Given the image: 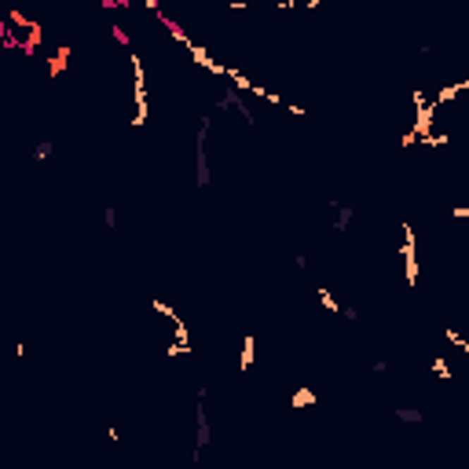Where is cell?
Masks as SVG:
<instances>
[{"instance_id":"277c9868","label":"cell","mask_w":469,"mask_h":469,"mask_svg":"<svg viewBox=\"0 0 469 469\" xmlns=\"http://www.w3.org/2000/svg\"><path fill=\"white\" fill-rule=\"evenodd\" d=\"M51 154H55V143L51 140H41V143L33 147V162H48Z\"/></svg>"},{"instance_id":"3957f363","label":"cell","mask_w":469,"mask_h":469,"mask_svg":"<svg viewBox=\"0 0 469 469\" xmlns=\"http://www.w3.org/2000/svg\"><path fill=\"white\" fill-rule=\"evenodd\" d=\"M315 403H319V396H315L308 385H305V389H297L293 396H290V407H293V410H308V407H315Z\"/></svg>"},{"instance_id":"8992f818","label":"cell","mask_w":469,"mask_h":469,"mask_svg":"<svg viewBox=\"0 0 469 469\" xmlns=\"http://www.w3.org/2000/svg\"><path fill=\"white\" fill-rule=\"evenodd\" d=\"M103 228L118 231V205H106V209H103Z\"/></svg>"},{"instance_id":"6da1fadb","label":"cell","mask_w":469,"mask_h":469,"mask_svg":"<svg viewBox=\"0 0 469 469\" xmlns=\"http://www.w3.org/2000/svg\"><path fill=\"white\" fill-rule=\"evenodd\" d=\"M70 66V44H63L59 51L48 55V78H59V73Z\"/></svg>"},{"instance_id":"7a4b0ae2","label":"cell","mask_w":469,"mask_h":469,"mask_svg":"<svg viewBox=\"0 0 469 469\" xmlns=\"http://www.w3.org/2000/svg\"><path fill=\"white\" fill-rule=\"evenodd\" d=\"M392 418H396L400 425H422L425 410H418V407H396V410H392Z\"/></svg>"},{"instance_id":"5b68a950","label":"cell","mask_w":469,"mask_h":469,"mask_svg":"<svg viewBox=\"0 0 469 469\" xmlns=\"http://www.w3.org/2000/svg\"><path fill=\"white\" fill-rule=\"evenodd\" d=\"M110 41L121 44V48H128V44H133V37H128V30H125V26H110Z\"/></svg>"}]
</instances>
